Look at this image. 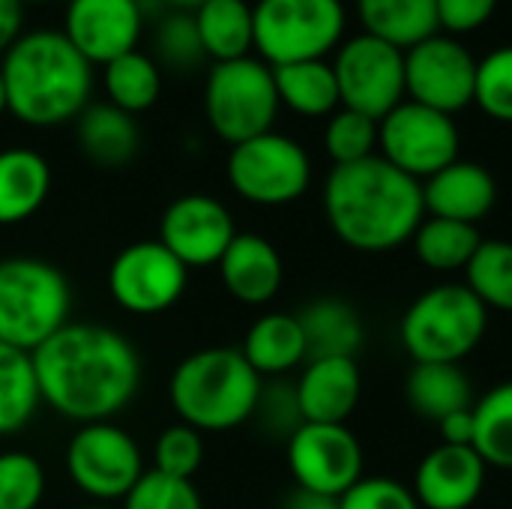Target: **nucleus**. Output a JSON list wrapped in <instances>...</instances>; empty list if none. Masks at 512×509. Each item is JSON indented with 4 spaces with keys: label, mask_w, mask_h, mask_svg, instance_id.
Here are the masks:
<instances>
[{
    "label": "nucleus",
    "mask_w": 512,
    "mask_h": 509,
    "mask_svg": "<svg viewBox=\"0 0 512 509\" xmlns=\"http://www.w3.org/2000/svg\"><path fill=\"white\" fill-rule=\"evenodd\" d=\"M156 54L162 63H168L171 69H180V72L195 69L207 57L204 45L198 39L192 12L180 9V12L162 18V24L156 30Z\"/></svg>",
    "instance_id": "ea45409f"
},
{
    "label": "nucleus",
    "mask_w": 512,
    "mask_h": 509,
    "mask_svg": "<svg viewBox=\"0 0 512 509\" xmlns=\"http://www.w3.org/2000/svg\"><path fill=\"white\" fill-rule=\"evenodd\" d=\"M255 420L261 423V429L273 438H291L306 420L300 414V402H297V387L276 381L270 387L261 390L258 408H255Z\"/></svg>",
    "instance_id": "a19ab883"
},
{
    "label": "nucleus",
    "mask_w": 512,
    "mask_h": 509,
    "mask_svg": "<svg viewBox=\"0 0 512 509\" xmlns=\"http://www.w3.org/2000/svg\"><path fill=\"white\" fill-rule=\"evenodd\" d=\"M6 111L36 129L78 120L90 105L93 66L63 30H27L0 57Z\"/></svg>",
    "instance_id": "7ed1b4c3"
},
{
    "label": "nucleus",
    "mask_w": 512,
    "mask_h": 509,
    "mask_svg": "<svg viewBox=\"0 0 512 509\" xmlns=\"http://www.w3.org/2000/svg\"><path fill=\"white\" fill-rule=\"evenodd\" d=\"M201 465H204V438L198 429L186 423H174L159 432L153 444V471L177 480H192Z\"/></svg>",
    "instance_id": "4c0bfd02"
},
{
    "label": "nucleus",
    "mask_w": 512,
    "mask_h": 509,
    "mask_svg": "<svg viewBox=\"0 0 512 509\" xmlns=\"http://www.w3.org/2000/svg\"><path fill=\"white\" fill-rule=\"evenodd\" d=\"M405 399L417 417L432 423L474 408L471 378L456 363H414L405 381Z\"/></svg>",
    "instance_id": "393cba45"
},
{
    "label": "nucleus",
    "mask_w": 512,
    "mask_h": 509,
    "mask_svg": "<svg viewBox=\"0 0 512 509\" xmlns=\"http://www.w3.org/2000/svg\"><path fill=\"white\" fill-rule=\"evenodd\" d=\"M240 354L261 378H282L309 360V345L297 315L270 312L249 327Z\"/></svg>",
    "instance_id": "5701e85b"
},
{
    "label": "nucleus",
    "mask_w": 512,
    "mask_h": 509,
    "mask_svg": "<svg viewBox=\"0 0 512 509\" xmlns=\"http://www.w3.org/2000/svg\"><path fill=\"white\" fill-rule=\"evenodd\" d=\"M465 273L486 309L512 312V240H483Z\"/></svg>",
    "instance_id": "72a5a7b5"
},
{
    "label": "nucleus",
    "mask_w": 512,
    "mask_h": 509,
    "mask_svg": "<svg viewBox=\"0 0 512 509\" xmlns=\"http://www.w3.org/2000/svg\"><path fill=\"white\" fill-rule=\"evenodd\" d=\"M285 444L300 492L342 498L363 480V447L348 426L303 423Z\"/></svg>",
    "instance_id": "4468645a"
},
{
    "label": "nucleus",
    "mask_w": 512,
    "mask_h": 509,
    "mask_svg": "<svg viewBox=\"0 0 512 509\" xmlns=\"http://www.w3.org/2000/svg\"><path fill=\"white\" fill-rule=\"evenodd\" d=\"M489 330V309L468 285L444 282L420 294L402 315L399 336L414 363H462Z\"/></svg>",
    "instance_id": "423d86ee"
},
{
    "label": "nucleus",
    "mask_w": 512,
    "mask_h": 509,
    "mask_svg": "<svg viewBox=\"0 0 512 509\" xmlns=\"http://www.w3.org/2000/svg\"><path fill=\"white\" fill-rule=\"evenodd\" d=\"M0 114H6V87H3V72H0Z\"/></svg>",
    "instance_id": "09e8293b"
},
{
    "label": "nucleus",
    "mask_w": 512,
    "mask_h": 509,
    "mask_svg": "<svg viewBox=\"0 0 512 509\" xmlns=\"http://www.w3.org/2000/svg\"><path fill=\"white\" fill-rule=\"evenodd\" d=\"M279 102L288 105L300 117H330L339 99V81L333 63L327 60H303L273 69Z\"/></svg>",
    "instance_id": "c85d7f7f"
},
{
    "label": "nucleus",
    "mask_w": 512,
    "mask_h": 509,
    "mask_svg": "<svg viewBox=\"0 0 512 509\" xmlns=\"http://www.w3.org/2000/svg\"><path fill=\"white\" fill-rule=\"evenodd\" d=\"M42 405L33 357L0 342V438L27 429Z\"/></svg>",
    "instance_id": "c756f323"
},
{
    "label": "nucleus",
    "mask_w": 512,
    "mask_h": 509,
    "mask_svg": "<svg viewBox=\"0 0 512 509\" xmlns=\"http://www.w3.org/2000/svg\"><path fill=\"white\" fill-rule=\"evenodd\" d=\"M123 509H204V501L192 480L144 471L135 489L123 498Z\"/></svg>",
    "instance_id": "58836bf2"
},
{
    "label": "nucleus",
    "mask_w": 512,
    "mask_h": 509,
    "mask_svg": "<svg viewBox=\"0 0 512 509\" xmlns=\"http://www.w3.org/2000/svg\"><path fill=\"white\" fill-rule=\"evenodd\" d=\"M102 87L108 102L126 114H141L156 105L162 93V72L159 63L138 48L102 66Z\"/></svg>",
    "instance_id": "2f4dec72"
},
{
    "label": "nucleus",
    "mask_w": 512,
    "mask_h": 509,
    "mask_svg": "<svg viewBox=\"0 0 512 509\" xmlns=\"http://www.w3.org/2000/svg\"><path fill=\"white\" fill-rule=\"evenodd\" d=\"M333 72L342 108L384 120L405 102V51L372 33L348 39L336 54Z\"/></svg>",
    "instance_id": "f8f14e48"
},
{
    "label": "nucleus",
    "mask_w": 512,
    "mask_h": 509,
    "mask_svg": "<svg viewBox=\"0 0 512 509\" xmlns=\"http://www.w3.org/2000/svg\"><path fill=\"white\" fill-rule=\"evenodd\" d=\"M477 57L453 36H429L405 51V93L411 102L456 114L474 102Z\"/></svg>",
    "instance_id": "2eb2a0df"
},
{
    "label": "nucleus",
    "mask_w": 512,
    "mask_h": 509,
    "mask_svg": "<svg viewBox=\"0 0 512 509\" xmlns=\"http://www.w3.org/2000/svg\"><path fill=\"white\" fill-rule=\"evenodd\" d=\"M237 237L228 207L204 192L174 198L159 219V243L177 255L189 270L213 267Z\"/></svg>",
    "instance_id": "dca6fc26"
},
{
    "label": "nucleus",
    "mask_w": 512,
    "mask_h": 509,
    "mask_svg": "<svg viewBox=\"0 0 512 509\" xmlns=\"http://www.w3.org/2000/svg\"><path fill=\"white\" fill-rule=\"evenodd\" d=\"M324 147L333 165L363 162L378 150V120L351 108L333 111L324 129Z\"/></svg>",
    "instance_id": "f704fd0d"
},
{
    "label": "nucleus",
    "mask_w": 512,
    "mask_h": 509,
    "mask_svg": "<svg viewBox=\"0 0 512 509\" xmlns=\"http://www.w3.org/2000/svg\"><path fill=\"white\" fill-rule=\"evenodd\" d=\"M342 509H423L414 492L390 477H363L339 498Z\"/></svg>",
    "instance_id": "79ce46f5"
},
{
    "label": "nucleus",
    "mask_w": 512,
    "mask_h": 509,
    "mask_svg": "<svg viewBox=\"0 0 512 509\" xmlns=\"http://www.w3.org/2000/svg\"><path fill=\"white\" fill-rule=\"evenodd\" d=\"M21 3H45V0H21Z\"/></svg>",
    "instance_id": "3c124183"
},
{
    "label": "nucleus",
    "mask_w": 512,
    "mask_h": 509,
    "mask_svg": "<svg viewBox=\"0 0 512 509\" xmlns=\"http://www.w3.org/2000/svg\"><path fill=\"white\" fill-rule=\"evenodd\" d=\"M378 147L390 165L423 183L459 159V129L450 114L408 99L378 120Z\"/></svg>",
    "instance_id": "9b49d317"
},
{
    "label": "nucleus",
    "mask_w": 512,
    "mask_h": 509,
    "mask_svg": "<svg viewBox=\"0 0 512 509\" xmlns=\"http://www.w3.org/2000/svg\"><path fill=\"white\" fill-rule=\"evenodd\" d=\"M81 509H111V507H99V504H93V507H81Z\"/></svg>",
    "instance_id": "8fccbe9b"
},
{
    "label": "nucleus",
    "mask_w": 512,
    "mask_h": 509,
    "mask_svg": "<svg viewBox=\"0 0 512 509\" xmlns=\"http://www.w3.org/2000/svg\"><path fill=\"white\" fill-rule=\"evenodd\" d=\"M423 204L429 216L477 225L498 204V183L486 165L456 159L423 180Z\"/></svg>",
    "instance_id": "6ab92c4d"
},
{
    "label": "nucleus",
    "mask_w": 512,
    "mask_h": 509,
    "mask_svg": "<svg viewBox=\"0 0 512 509\" xmlns=\"http://www.w3.org/2000/svg\"><path fill=\"white\" fill-rule=\"evenodd\" d=\"M189 285V267L159 240H138L120 249L108 267V294L129 315L168 312Z\"/></svg>",
    "instance_id": "ddd939ff"
},
{
    "label": "nucleus",
    "mask_w": 512,
    "mask_h": 509,
    "mask_svg": "<svg viewBox=\"0 0 512 509\" xmlns=\"http://www.w3.org/2000/svg\"><path fill=\"white\" fill-rule=\"evenodd\" d=\"M225 174L243 201L258 207H282L306 195L312 183V159L294 138L264 132L231 147Z\"/></svg>",
    "instance_id": "1a4fd4ad"
},
{
    "label": "nucleus",
    "mask_w": 512,
    "mask_h": 509,
    "mask_svg": "<svg viewBox=\"0 0 512 509\" xmlns=\"http://www.w3.org/2000/svg\"><path fill=\"white\" fill-rule=\"evenodd\" d=\"M273 66L258 57L213 63L204 84V117L210 129L234 144L273 132L279 114Z\"/></svg>",
    "instance_id": "0eeeda50"
},
{
    "label": "nucleus",
    "mask_w": 512,
    "mask_h": 509,
    "mask_svg": "<svg viewBox=\"0 0 512 509\" xmlns=\"http://www.w3.org/2000/svg\"><path fill=\"white\" fill-rule=\"evenodd\" d=\"M489 468L512 471V381L474 402V444Z\"/></svg>",
    "instance_id": "473e14b6"
},
{
    "label": "nucleus",
    "mask_w": 512,
    "mask_h": 509,
    "mask_svg": "<svg viewBox=\"0 0 512 509\" xmlns=\"http://www.w3.org/2000/svg\"><path fill=\"white\" fill-rule=\"evenodd\" d=\"M144 27L138 0H69L63 33L90 66H105L135 51Z\"/></svg>",
    "instance_id": "f3484780"
},
{
    "label": "nucleus",
    "mask_w": 512,
    "mask_h": 509,
    "mask_svg": "<svg viewBox=\"0 0 512 509\" xmlns=\"http://www.w3.org/2000/svg\"><path fill=\"white\" fill-rule=\"evenodd\" d=\"M297 321L309 345V360L354 357L363 345V321L357 309L339 297L312 300L309 306H303Z\"/></svg>",
    "instance_id": "bb28decb"
},
{
    "label": "nucleus",
    "mask_w": 512,
    "mask_h": 509,
    "mask_svg": "<svg viewBox=\"0 0 512 509\" xmlns=\"http://www.w3.org/2000/svg\"><path fill=\"white\" fill-rule=\"evenodd\" d=\"M204 54L216 63L249 57L255 48V15L246 0H207L192 9Z\"/></svg>",
    "instance_id": "a878e982"
},
{
    "label": "nucleus",
    "mask_w": 512,
    "mask_h": 509,
    "mask_svg": "<svg viewBox=\"0 0 512 509\" xmlns=\"http://www.w3.org/2000/svg\"><path fill=\"white\" fill-rule=\"evenodd\" d=\"M63 459L75 489L96 504L123 501L144 477L138 441L114 420L78 426Z\"/></svg>",
    "instance_id": "9d476101"
},
{
    "label": "nucleus",
    "mask_w": 512,
    "mask_h": 509,
    "mask_svg": "<svg viewBox=\"0 0 512 509\" xmlns=\"http://www.w3.org/2000/svg\"><path fill=\"white\" fill-rule=\"evenodd\" d=\"M255 51L267 66L324 60L345 33L342 0H258Z\"/></svg>",
    "instance_id": "6e6552de"
},
{
    "label": "nucleus",
    "mask_w": 512,
    "mask_h": 509,
    "mask_svg": "<svg viewBox=\"0 0 512 509\" xmlns=\"http://www.w3.org/2000/svg\"><path fill=\"white\" fill-rule=\"evenodd\" d=\"M288 509H342L339 507V498H324V495H312V492H297Z\"/></svg>",
    "instance_id": "49530a36"
},
{
    "label": "nucleus",
    "mask_w": 512,
    "mask_h": 509,
    "mask_svg": "<svg viewBox=\"0 0 512 509\" xmlns=\"http://www.w3.org/2000/svg\"><path fill=\"white\" fill-rule=\"evenodd\" d=\"M72 285L42 258L0 261V342L33 354L69 324Z\"/></svg>",
    "instance_id": "39448f33"
},
{
    "label": "nucleus",
    "mask_w": 512,
    "mask_h": 509,
    "mask_svg": "<svg viewBox=\"0 0 512 509\" xmlns=\"http://www.w3.org/2000/svg\"><path fill=\"white\" fill-rule=\"evenodd\" d=\"M264 378L240 348H204L183 357L171 375L168 399L180 423L204 432H228L255 417Z\"/></svg>",
    "instance_id": "20e7f679"
},
{
    "label": "nucleus",
    "mask_w": 512,
    "mask_h": 509,
    "mask_svg": "<svg viewBox=\"0 0 512 509\" xmlns=\"http://www.w3.org/2000/svg\"><path fill=\"white\" fill-rule=\"evenodd\" d=\"M474 102L492 120L512 123V45L495 48L477 60Z\"/></svg>",
    "instance_id": "e433bc0d"
},
{
    "label": "nucleus",
    "mask_w": 512,
    "mask_h": 509,
    "mask_svg": "<svg viewBox=\"0 0 512 509\" xmlns=\"http://www.w3.org/2000/svg\"><path fill=\"white\" fill-rule=\"evenodd\" d=\"M30 357L42 402L78 426L126 411L144 375L141 354L123 333L87 321H69Z\"/></svg>",
    "instance_id": "f257e3e1"
},
{
    "label": "nucleus",
    "mask_w": 512,
    "mask_h": 509,
    "mask_svg": "<svg viewBox=\"0 0 512 509\" xmlns=\"http://www.w3.org/2000/svg\"><path fill=\"white\" fill-rule=\"evenodd\" d=\"M324 216L333 234L357 252H393L426 219L423 183L390 165L381 153L333 165L324 183Z\"/></svg>",
    "instance_id": "f03ea898"
},
{
    "label": "nucleus",
    "mask_w": 512,
    "mask_h": 509,
    "mask_svg": "<svg viewBox=\"0 0 512 509\" xmlns=\"http://www.w3.org/2000/svg\"><path fill=\"white\" fill-rule=\"evenodd\" d=\"M498 9V0H438V27L447 33H471Z\"/></svg>",
    "instance_id": "37998d69"
},
{
    "label": "nucleus",
    "mask_w": 512,
    "mask_h": 509,
    "mask_svg": "<svg viewBox=\"0 0 512 509\" xmlns=\"http://www.w3.org/2000/svg\"><path fill=\"white\" fill-rule=\"evenodd\" d=\"M366 33L408 51L438 33V0H357Z\"/></svg>",
    "instance_id": "cd10ccee"
},
{
    "label": "nucleus",
    "mask_w": 512,
    "mask_h": 509,
    "mask_svg": "<svg viewBox=\"0 0 512 509\" xmlns=\"http://www.w3.org/2000/svg\"><path fill=\"white\" fill-rule=\"evenodd\" d=\"M411 243H414L417 258L432 273H456V270H465L471 264L483 237H480L477 225L429 216L420 222Z\"/></svg>",
    "instance_id": "7c9ffc66"
},
{
    "label": "nucleus",
    "mask_w": 512,
    "mask_h": 509,
    "mask_svg": "<svg viewBox=\"0 0 512 509\" xmlns=\"http://www.w3.org/2000/svg\"><path fill=\"white\" fill-rule=\"evenodd\" d=\"M51 195V165L30 147L0 150V225H21Z\"/></svg>",
    "instance_id": "4be33fe9"
},
{
    "label": "nucleus",
    "mask_w": 512,
    "mask_h": 509,
    "mask_svg": "<svg viewBox=\"0 0 512 509\" xmlns=\"http://www.w3.org/2000/svg\"><path fill=\"white\" fill-rule=\"evenodd\" d=\"M216 267L225 291L246 306L270 303L285 279L279 249L261 234H237Z\"/></svg>",
    "instance_id": "412c9836"
},
{
    "label": "nucleus",
    "mask_w": 512,
    "mask_h": 509,
    "mask_svg": "<svg viewBox=\"0 0 512 509\" xmlns=\"http://www.w3.org/2000/svg\"><path fill=\"white\" fill-rule=\"evenodd\" d=\"M294 387L306 423L345 426V420L354 414L360 402L363 375L354 357H318L306 363Z\"/></svg>",
    "instance_id": "aec40b11"
},
{
    "label": "nucleus",
    "mask_w": 512,
    "mask_h": 509,
    "mask_svg": "<svg viewBox=\"0 0 512 509\" xmlns=\"http://www.w3.org/2000/svg\"><path fill=\"white\" fill-rule=\"evenodd\" d=\"M171 6H177V9H186V12H192V9H198L201 3H207V0H168Z\"/></svg>",
    "instance_id": "de8ad7c7"
},
{
    "label": "nucleus",
    "mask_w": 512,
    "mask_h": 509,
    "mask_svg": "<svg viewBox=\"0 0 512 509\" xmlns=\"http://www.w3.org/2000/svg\"><path fill=\"white\" fill-rule=\"evenodd\" d=\"M489 465L474 447H435L414 474V498L423 509H471L483 495Z\"/></svg>",
    "instance_id": "a211bd4d"
},
{
    "label": "nucleus",
    "mask_w": 512,
    "mask_h": 509,
    "mask_svg": "<svg viewBox=\"0 0 512 509\" xmlns=\"http://www.w3.org/2000/svg\"><path fill=\"white\" fill-rule=\"evenodd\" d=\"M48 480L42 462L27 450L0 453V509H39Z\"/></svg>",
    "instance_id": "c9c22d12"
},
{
    "label": "nucleus",
    "mask_w": 512,
    "mask_h": 509,
    "mask_svg": "<svg viewBox=\"0 0 512 509\" xmlns=\"http://www.w3.org/2000/svg\"><path fill=\"white\" fill-rule=\"evenodd\" d=\"M441 429V444H450V447H471L474 444V408L468 411H456L450 417H444L438 423Z\"/></svg>",
    "instance_id": "c03bdc74"
},
{
    "label": "nucleus",
    "mask_w": 512,
    "mask_h": 509,
    "mask_svg": "<svg viewBox=\"0 0 512 509\" xmlns=\"http://www.w3.org/2000/svg\"><path fill=\"white\" fill-rule=\"evenodd\" d=\"M21 33H24V3L0 0V57L15 45Z\"/></svg>",
    "instance_id": "a18cd8bd"
},
{
    "label": "nucleus",
    "mask_w": 512,
    "mask_h": 509,
    "mask_svg": "<svg viewBox=\"0 0 512 509\" xmlns=\"http://www.w3.org/2000/svg\"><path fill=\"white\" fill-rule=\"evenodd\" d=\"M75 135L81 153L102 168H120L132 162L141 147L135 117L111 102H90L75 120Z\"/></svg>",
    "instance_id": "b1692460"
}]
</instances>
